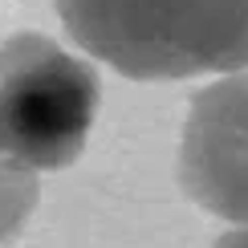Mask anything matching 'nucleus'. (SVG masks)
<instances>
[{
	"label": "nucleus",
	"mask_w": 248,
	"mask_h": 248,
	"mask_svg": "<svg viewBox=\"0 0 248 248\" xmlns=\"http://www.w3.org/2000/svg\"><path fill=\"white\" fill-rule=\"evenodd\" d=\"M179 183L212 216L236 228L248 224V74H232L191 98Z\"/></svg>",
	"instance_id": "7ed1b4c3"
},
{
	"label": "nucleus",
	"mask_w": 248,
	"mask_h": 248,
	"mask_svg": "<svg viewBox=\"0 0 248 248\" xmlns=\"http://www.w3.org/2000/svg\"><path fill=\"white\" fill-rule=\"evenodd\" d=\"M98 114V78L41 33L0 41V159L61 171L81 155Z\"/></svg>",
	"instance_id": "f03ea898"
},
{
	"label": "nucleus",
	"mask_w": 248,
	"mask_h": 248,
	"mask_svg": "<svg viewBox=\"0 0 248 248\" xmlns=\"http://www.w3.org/2000/svg\"><path fill=\"white\" fill-rule=\"evenodd\" d=\"M65 33L126 78L248 69V0H57Z\"/></svg>",
	"instance_id": "f257e3e1"
},
{
	"label": "nucleus",
	"mask_w": 248,
	"mask_h": 248,
	"mask_svg": "<svg viewBox=\"0 0 248 248\" xmlns=\"http://www.w3.org/2000/svg\"><path fill=\"white\" fill-rule=\"evenodd\" d=\"M216 248H248V224H240V228H228L216 240Z\"/></svg>",
	"instance_id": "39448f33"
},
{
	"label": "nucleus",
	"mask_w": 248,
	"mask_h": 248,
	"mask_svg": "<svg viewBox=\"0 0 248 248\" xmlns=\"http://www.w3.org/2000/svg\"><path fill=\"white\" fill-rule=\"evenodd\" d=\"M33 208H37V175L0 159V240L16 236Z\"/></svg>",
	"instance_id": "20e7f679"
}]
</instances>
